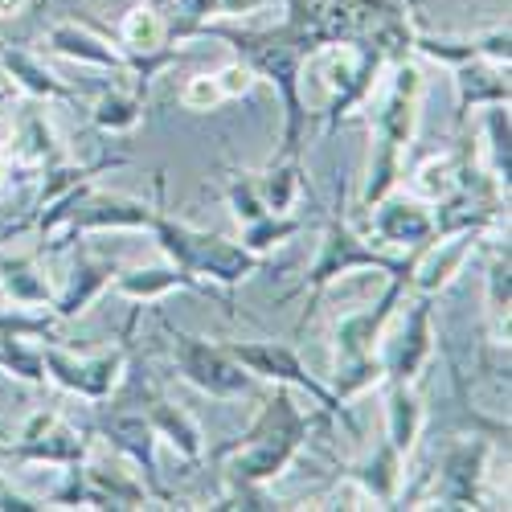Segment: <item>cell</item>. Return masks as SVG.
Segmentation results:
<instances>
[{"label":"cell","instance_id":"cell-27","mask_svg":"<svg viewBox=\"0 0 512 512\" xmlns=\"http://www.w3.org/2000/svg\"><path fill=\"white\" fill-rule=\"evenodd\" d=\"M254 181H259L267 213H287L295 205V193L304 185V164H300V156H279L267 173H259Z\"/></svg>","mask_w":512,"mask_h":512},{"label":"cell","instance_id":"cell-13","mask_svg":"<svg viewBox=\"0 0 512 512\" xmlns=\"http://www.w3.org/2000/svg\"><path fill=\"white\" fill-rule=\"evenodd\" d=\"M418 99H422V74H418V66L406 58V62L394 66L390 95L381 99V107H377V115H373V140L406 152L410 140H414V127H418Z\"/></svg>","mask_w":512,"mask_h":512},{"label":"cell","instance_id":"cell-36","mask_svg":"<svg viewBox=\"0 0 512 512\" xmlns=\"http://www.w3.org/2000/svg\"><path fill=\"white\" fill-rule=\"evenodd\" d=\"M181 103L189 111H213L218 103H226V95H222V87H218V78H213V74H197V78L185 82Z\"/></svg>","mask_w":512,"mask_h":512},{"label":"cell","instance_id":"cell-28","mask_svg":"<svg viewBox=\"0 0 512 512\" xmlns=\"http://www.w3.org/2000/svg\"><path fill=\"white\" fill-rule=\"evenodd\" d=\"M119 37H123L127 54H156V50H164L168 29H164V17L152 5H136L132 13L123 17Z\"/></svg>","mask_w":512,"mask_h":512},{"label":"cell","instance_id":"cell-22","mask_svg":"<svg viewBox=\"0 0 512 512\" xmlns=\"http://www.w3.org/2000/svg\"><path fill=\"white\" fill-rule=\"evenodd\" d=\"M402 472H406V455L394 451V443L386 439L369 459H361V463L353 467L349 480L361 484L377 504H394L398 492H402Z\"/></svg>","mask_w":512,"mask_h":512},{"label":"cell","instance_id":"cell-40","mask_svg":"<svg viewBox=\"0 0 512 512\" xmlns=\"http://www.w3.org/2000/svg\"><path fill=\"white\" fill-rule=\"evenodd\" d=\"M25 9V0H0V17H17Z\"/></svg>","mask_w":512,"mask_h":512},{"label":"cell","instance_id":"cell-5","mask_svg":"<svg viewBox=\"0 0 512 512\" xmlns=\"http://www.w3.org/2000/svg\"><path fill=\"white\" fill-rule=\"evenodd\" d=\"M230 357L250 373V377H263V381H275V386H287V390H304L324 414H340L349 422L345 414V402H340L328 386H320V381L308 373V365L300 361V353H295L291 345H283V340H230Z\"/></svg>","mask_w":512,"mask_h":512},{"label":"cell","instance_id":"cell-7","mask_svg":"<svg viewBox=\"0 0 512 512\" xmlns=\"http://www.w3.org/2000/svg\"><path fill=\"white\" fill-rule=\"evenodd\" d=\"M402 263H406V259H402ZM402 263L386 259V254H377L365 238L353 234V226H349L345 218H332L328 230H324V242H320L316 263H312V271H308L312 300H308V308H304V324H308L316 300L328 291V283H336L340 275H349V271H386V275H394Z\"/></svg>","mask_w":512,"mask_h":512},{"label":"cell","instance_id":"cell-3","mask_svg":"<svg viewBox=\"0 0 512 512\" xmlns=\"http://www.w3.org/2000/svg\"><path fill=\"white\" fill-rule=\"evenodd\" d=\"M156 246L168 254V263H177L189 275H205L209 283H222V287H238L246 275H254L263 267V254L246 250L242 242H230L222 234H205L197 226H185L168 213H152V226Z\"/></svg>","mask_w":512,"mask_h":512},{"label":"cell","instance_id":"cell-29","mask_svg":"<svg viewBox=\"0 0 512 512\" xmlns=\"http://www.w3.org/2000/svg\"><path fill=\"white\" fill-rule=\"evenodd\" d=\"M17 160L21 164H62L58 156V140H54V127L46 115H25L21 119V132H17Z\"/></svg>","mask_w":512,"mask_h":512},{"label":"cell","instance_id":"cell-41","mask_svg":"<svg viewBox=\"0 0 512 512\" xmlns=\"http://www.w3.org/2000/svg\"><path fill=\"white\" fill-rule=\"evenodd\" d=\"M9 177H13V160H0V189L9 185Z\"/></svg>","mask_w":512,"mask_h":512},{"label":"cell","instance_id":"cell-25","mask_svg":"<svg viewBox=\"0 0 512 512\" xmlns=\"http://www.w3.org/2000/svg\"><path fill=\"white\" fill-rule=\"evenodd\" d=\"M484 152H488V177L500 193H508L512 181V123L508 103H488L484 111Z\"/></svg>","mask_w":512,"mask_h":512},{"label":"cell","instance_id":"cell-14","mask_svg":"<svg viewBox=\"0 0 512 512\" xmlns=\"http://www.w3.org/2000/svg\"><path fill=\"white\" fill-rule=\"evenodd\" d=\"M435 353V332H431V295H418L410 304V316H406V328L398 332L394 349L381 357V369H386V381L390 386H414L418 373L426 369Z\"/></svg>","mask_w":512,"mask_h":512},{"label":"cell","instance_id":"cell-26","mask_svg":"<svg viewBox=\"0 0 512 512\" xmlns=\"http://www.w3.org/2000/svg\"><path fill=\"white\" fill-rule=\"evenodd\" d=\"M418 435H422V402H418L414 386H390V398H386V439L394 443V451L410 455Z\"/></svg>","mask_w":512,"mask_h":512},{"label":"cell","instance_id":"cell-24","mask_svg":"<svg viewBox=\"0 0 512 512\" xmlns=\"http://www.w3.org/2000/svg\"><path fill=\"white\" fill-rule=\"evenodd\" d=\"M0 291L21 308H37L54 300L50 279L41 275L37 259H29V254H0Z\"/></svg>","mask_w":512,"mask_h":512},{"label":"cell","instance_id":"cell-19","mask_svg":"<svg viewBox=\"0 0 512 512\" xmlns=\"http://www.w3.org/2000/svg\"><path fill=\"white\" fill-rule=\"evenodd\" d=\"M144 414H148V422H152L156 439H164L181 459L197 463V459L205 455V435H201L197 418H193L185 406L168 402V398H148V402H144Z\"/></svg>","mask_w":512,"mask_h":512},{"label":"cell","instance_id":"cell-6","mask_svg":"<svg viewBox=\"0 0 512 512\" xmlns=\"http://www.w3.org/2000/svg\"><path fill=\"white\" fill-rule=\"evenodd\" d=\"M164 332L173 336V357H177V369H181V377L189 381V386H197L209 398H242V394H250L254 377L230 357L226 345H209L205 336L181 332L173 324H164Z\"/></svg>","mask_w":512,"mask_h":512},{"label":"cell","instance_id":"cell-11","mask_svg":"<svg viewBox=\"0 0 512 512\" xmlns=\"http://www.w3.org/2000/svg\"><path fill=\"white\" fill-rule=\"evenodd\" d=\"M99 435L123 455L132 459L140 467V480L148 484L152 500H164L173 504V496H168V488L160 484V467H156V431L144 410H111L103 422H99Z\"/></svg>","mask_w":512,"mask_h":512},{"label":"cell","instance_id":"cell-4","mask_svg":"<svg viewBox=\"0 0 512 512\" xmlns=\"http://www.w3.org/2000/svg\"><path fill=\"white\" fill-rule=\"evenodd\" d=\"M152 205L132 201V197H111V193H95L91 185L74 189L70 197H62L58 205H50L46 213H37V230L41 238H54L58 230L70 234H95V230H148L152 226Z\"/></svg>","mask_w":512,"mask_h":512},{"label":"cell","instance_id":"cell-15","mask_svg":"<svg viewBox=\"0 0 512 512\" xmlns=\"http://www.w3.org/2000/svg\"><path fill=\"white\" fill-rule=\"evenodd\" d=\"M484 463H488V439H467L455 443L443 455V472H439V488H435V504L447 508H480L484 504Z\"/></svg>","mask_w":512,"mask_h":512},{"label":"cell","instance_id":"cell-8","mask_svg":"<svg viewBox=\"0 0 512 512\" xmlns=\"http://www.w3.org/2000/svg\"><path fill=\"white\" fill-rule=\"evenodd\" d=\"M0 455L17 459V463H54V467H78L91 455V439L70 426L54 410H37L25 431L13 443H0Z\"/></svg>","mask_w":512,"mask_h":512},{"label":"cell","instance_id":"cell-1","mask_svg":"<svg viewBox=\"0 0 512 512\" xmlns=\"http://www.w3.org/2000/svg\"><path fill=\"white\" fill-rule=\"evenodd\" d=\"M308 431H312V418L295 406L287 386H275V394L267 398L263 414L254 418L250 431L238 443L218 447L213 459H230V480L267 488L271 480H279L287 472V463L300 455Z\"/></svg>","mask_w":512,"mask_h":512},{"label":"cell","instance_id":"cell-21","mask_svg":"<svg viewBox=\"0 0 512 512\" xmlns=\"http://www.w3.org/2000/svg\"><path fill=\"white\" fill-rule=\"evenodd\" d=\"M111 287H115L119 295H127V300H140V304H152V300H160V295L177 291V287H185V291H209V287H205L197 275L181 271L177 263H168V267H136V271H115Z\"/></svg>","mask_w":512,"mask_h":512},{"label":"cell","instance_id":"cell-31","mask_svg":"<svg viewBox=\"0 0 512 512\" xmlns=\"http://www.w3.org/2000/svg\"><path fill=\"white\" fill-rule=\"evenodd\" d=\"M29 336L0 332V369L29 381V386H46V365H41V349L25 345Z\"/></svg>","mask_w":512,"mask_h":512},{"label":"cell","instance_id":"cell-34","mask_svg":"<svg viewBox=\"0 0 512 512\" xmlns=\"http://www.w3.org/2000/svg\"><path fill=\"white\" fill-rule=\"evenodd\" d=\"M508 246H500L492 254V267H488V312L496 320V328L508 340V312H512V279H508Z\"/></svg>","mask_w":512,"mask_h":512},{"label":"cell","instance_id":"cell-32","mask_svg":"<svg viewBox=\"0 0 512 512\" xmlns=\"http://www.w3.org/2000/svg\"><path fill=\"white\" fill-rule=\"evenodd\" d=\"M300 230H304V222L291 218V213H267V218L242 226V246L254 250V254H267V250H275L279 242L295 238Z\"/></svg>","mask_w":512,"mask_h":512},{"label":"cell","instance_id":"cell-30","mask_svg":"<svg viewBox=\"0 0 512 512\" xmlns=\"http://www.w3.org/2000/svg\"><path fill=\"white\" fill-rule=\"evenodd\" d=\"M140 119H144V91H111L95 107V127L111 136L132 132V127H140Z\"/></svg>","mask_w":512,"mask_h":512},{"label":"cell","instance_id":"cell-16","mask_svg":"<svg viewBox=\"0 0 512 512\" xmlns=\"http://www.w3.org/2000/svg\"><path fill=\"white\" fill-rule=\"evenodd\" d=\"M373 238L386 246H406L418 250L426 242H435V213L426 209V201L418 197H381L373 205Z\"/></svg>","mask_w":512,"mask_h":512},{"label":"cell","instance_id":"cell-33","mask_svg":"<svg viewBox=\"0 0 512 512\" xmlns=\"http://www.w3.org/2000/svg\"><path fill=\"white\" fill-rule=\"evenodd\" d=\"M459 185V164L451 156H431L418 173H414V193L418 201H443Z\"/></svg>","mask_w":512,"mask_h":512},{"label":"cell","instance_id":"cell-2","mask_svg":"<svg viewBox=\"0 0 512 512\" xmlns=\"http://www.w3.org/2000/svg\"><path fill=\"white\" fill-rule=\"evenodd\" d=\"M193 33H213L226 37L238 50V58L254 70V78H267L271 87L283 95V111H287V127H283V152L279 156H300L304 144V99H300V78H304V46L295 41L283 25L279 29H230V25H197Z\"/></svg>","mask_w":512,"mask_h":512},{"label":"cell","instance_id":"cell-9","mask_svg":"<svg viewBox=\"0 0 512 512\" xmlns=\"http://www.w3.org/2000/svg\"><path fill=\"white\" fill-rule=\"evenodd\" d=\"M41 365H46V381H54V386L87 398V402H107L123 377L127 349L119 345V349H107L95 357H70L58 345H46L41 349Z\"/></svg>","mask_w":512,"mask_h":512},{"label":"cell","instance_id":"cell-23","mask_svg":"<svg viewBox=\"0 0 512 512\" xmlns=\"http://www.w3.org/2000/svg\"><path fill=\"white\" fill-rule=\"evenodd\" d=\"M115 271H119V263H111V259H91V263H78L74 267V279H70V287L54 300V320H74V316H82L87 312L99 295L111 287V279H115Z\"/></svg>","mask_w":512,"mask_h":512},{"label":"cell","instance_id":"cell-20","mask_svg":"<svg viewBox=\"0 0 512 512\" xmlns=\"http://www.w3.org/2000/svg\"><path fill=\"white\" fill-rule=\"evenodd\" d=\"M0 70L13 78V87L25 91L29 99H62V103H74L78 91L66 87L58 74L46 70V62H37L29 50H13V46H0Z\"/></svg>","mask_w":512,"mask_h":512},{"label":"cell","instance_id":"cell-37","mask_svg":"<svg viewBox=\"0 0 512 512\" xmlns=\"http://www.w3.org/2000/svg\"><path fill=\"white\" fill-rule=\"evenodd\" d=\"M0 332L54 340V320H46V316H25V312H0Z\"/></svg>","mask_w":512,"mask_h":512},{"label":"cell","instance_id":"cell-18","mask_svg":"<svg viewBox=\"0 0 512 512\" xmlns=\"http://www.w3.org/2000/svg\"><path fill=\"white\" fill-rule=\"evenodd\" d=\"M455 70V91H459V123L467 119L472 107H488V103H508V66L488 62V58H472L459 62Z\"/></svg>","mask_w":512,"mask_h":512},{"label":"cell","instance_id":"cell-10","mask_svg":"<svg viewBox=\"0 0 512 512\" xmlns=\"http://www.w3.org/2000/svg\"><path fill=\"white\" fill-rule=\"evenodd\" d=\"M152 500L148 484L119 467H70V480L54 492V504H82V508H144Z\"/></svg>","mask_w":512,"mask_h":512},{"label":"cell","instance_id":"cell-35","mask_svg":"<svg viewBox=\"0 0 512 512\" xmlns=\"http://www.w3.org/2000/svg\"><path fill=\"white\" fill-rule=\"evenodd\" d=\"M226 201H230L234 218H238L242 226L267 218V205H263V193H259V181H254V173H230V181H226Z\"/></svg>","mask_w":512,"mask_h":512},{"label":"cell","instance_id":"cell-17","mask_svg":"<svg viewBox=\"0 0 512 512\" xmlns=\"http://www.w3.org/2000/svg\"><path fill=\"white\" fill-rule=\"evenodd\" d=\"M480 238L484 234H476V230H459V234H439L435 242H426L418 250V263H414V291L435 300V295L463 271V263L476 254Z\"/></svg>","mask_w":512,"mask_h":512},{"label":"cell","instance_id":"cell-39","mask_svg":"<svg viewBox=\"0 0 512 512\" xmlns=\"http://www.w3.org/2000/svg\"><path fill=\"white\" fill-rule=\"evenodd\" d=\"M41 508H46V504H41V500H29L25 492H17L5 476H0V512H41Z\"/></svg>","mask_w":512,"mask_h":512},{"label":"cell","instance_id":"cell-38","mask_svg":"<svg viewBox=\"0 0 512 512\" xmlns=\"http://www.w3.org/2000/svg\"><path fill=\"white\" fill-rule=\"evenodd\" d=\"M213 78H218V87H222V95H226V99H238V95H246V91H250L254 70H250V66L238 58V62H230L226 70H218Z\"/></svg>","mask_w":512,"mask_h":512},{"label":"cell","instance_id":"cell-12","mask_svg":"<svg viewBox=\"0 0 512 512\" xmlns=\"http://www.w3.org/2000/svg\"><path fill=\"white\" fill-rule=\"evenodd\" d=\"M283 29L300 41L308 58L328 46H345V41H353L349 0H287Z\"/></svg>","mask_w":512,"mask_h":512}]
</instances>
